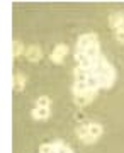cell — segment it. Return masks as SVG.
<instances>
[{"label": "cell", "mask_w": 124, "mask_h": 153, "mask_svg": "<svg viewBox=\"0 0 124 153\" xmlns=\"http://www.w3.org/2000/svg\"><path fill=\"white\" fill-rule=\"evenodd\" d=\"M26 83H27V80H26V76L22 75V73H17L16 76H14V87H16V90H24V87H26Z\"/></svg>", "instance_id": "10"}, {"label": "cell", "mask_w": 124, "mask_h": 153, "mask_svg": "<svg viewBox=\"0 0 124 153\" xmlns=\"http://www.w3.org/2000/svg\"><path fill=\"white\" fill-rule=\"evenodd\" d=\"M31 116H33V119H36V121H44L51 116V112H49V107H34V109L31 111Z\"/></svg>", "instance_id": "6"}, {"label": "cell", "mask_w": 124, "mask_h": 153, "mask_svg": "<svg viewBox=\"0 0 124 153\" xmlns=\"http://www.w3.org/2000/svg\"><path fill=\"white\" fill-rule=\"evenodd\" d=\"M75 133H76V136L80 138V140H83V138H85L87 134H88V123H87V124H80V126H76Z\"/></svg>", "instance_id": "13"}, {"label": "cell", "mask_w": 124, "mask_h": 153, "mask_svg": "<svg viewBox=\"0 0 124 153\" xmlns=\"http://www.w3.org/2000/svg\"><path fill=\"white\" fill-rule=\"evenodd\" d=\"M102 133H104L102 124H99V123H88V134H87V136L94 138V140L97 141L99 138L102 136Z\"/></svg>", "instance_id": "7"}, {"label": "cell", "mask_w": 124, "mask_h": 153, "mask_svg": "<svg viewBox=\"0 0 124 153\" xmlns=\"http://www.w3.org/2000/svg\"><path fill=\"white\" fill-rule=\"evenodd\" d=\"M95 95H97V92L95 90H88V92L82 94V95H75V104L80 105V107H83V105H88L95 99Z\"/></svg>", "instance_id": "4"}, {"label": "cell", "mask_w": 124, "mask_h": 153, "mask_svg": "<svg viewBox=\"0 0 124 153\" xmlns=\"http://www.w3.org/2000/svg\"><path fill=\"white\" fill-rule=\"evenodd\" d=\"M116 39H117L119 43H124V31H117L116 33Z\"/></svg>", "instance_id": "15"}, {"label": "cell", "mask_w": 124, "mask_h": 153, "mask_svg": "<svg viewBox=\"0 0 124 153\" xmlns=\"http://www.w3.org/2000/svg\"><path fill=\"white\" fill-rule=\"evenodd\" d=\"M22 53H24V46H22V43L21 41H14V43H12V55H14V58L21 56Z\"/></svg>", "instance_id": "12"}, {"label": "cell", "mask_w": 124, "mask_h": 153, "mask_svg": "<svg viewBox=\"0 0 124 153\" xmlns=\"http://www.w3.org/2000/svg\"><path fill=\"white\" fill-rule=\"evenodd\" d=\"M24 55H26V58L29 61L36 63V61L41 60V56H43V49L39 48L38 44H31V46H27V49H24Z\"/></svg>", "instance_id": "3"}, {"label": "cell", "mask_w": 124, "mask_h": 153, "mask_svg": "<svg viewBox=\"0 0 124 153\" xmlns=\"http://www.w3.org/2000/svg\"><path fill=\"white\" fill-rule=\"evenodd\" d=\"M49 104H51V99L46 95H41L36 99V107H49Z\"/></svg>", "instance_id": "14"}, {"label": "cell", "mask_w": 124, "mask_h": 153, "mask_svg": "<svg viewBox=\"0 0 124 153\" xmlns=\"http://www.w3.org/2000/svg\"><path fill=\"white\" fill-rule=\"evenodd\" d=\"M82 53H85V56H87V58H90V60H97L99 56L102 55V53H100V46H99V43L90 44V46L85 48Z\"/></svg>", "instance_id": "8"}, {"label": "cell", "mask_w": 124, "mask_h": 153, "mask_svg": "<svg viewBox=\"0 0 124 153\" xmlns=\"http://www.w3.org/2000/svg\"><path fill=\"white\" fill-rule=\"evenodd\" d=\"M73 95H82V94L88 92V87H87L85 82H75V85H73Z\"/></svg>", "instance_id": "11"}, {"label": "cell", "mask_w": 124, "mask_h": 153, "mask_svg": "<svg viewBox=\"0 0 124 153\" xmlns=\"http://www.w3.org/2000/svg\"><path fill=\"white\" fill-rule=\"evenodd\" d=\"M73 75H75V82H87L90 71H87V70H83V68H80V66H76L75 71H73Z\"/></svg>", "instance_id": "9"}, {"label": "cell", "mask_w": 124, "mask_h": 153, "mask_svg": "<svg viewBox=\"0 0 124 153\" xmlns=\"http://www.w3.org/2000/svg\"><path fill=\"white\" fill-rule=\"evenodd\" d=\"M94 43H99V36L94 33H87V34H82L78 41H76V51H83L85 48H88L90 44Z\"/></svg>", "instance_id": "1"}, {"label": "cell", "mask_w": 124, "mask_h": 153, "mask_svg": "<svg viewBox=\"0 0 124 153\" xmlns=\"http://www.w3.org/2000/svg\"><path fill=\"white\" fill-rule=\"evenodd\" d=\"M66 55H68V46L66 44H56L53 49V53H51V61L59 65V63H63Z\"/></svg>", "instance_id": "2"}, {"label": "cell", "mask_w": 124, "mask_h": 153, "mask_svg": "<svg viewBox=\"0 0 124 153\" xmlns=\"http://www.w3.org/2000/svg\"><path fill=\"white\" fill-rule=\"evenodd\" d=\"M109 24L111 27L117 33V31H124V14H112L109 17Z\"/></svg>", "instance_id": "5"}]
</instances>
